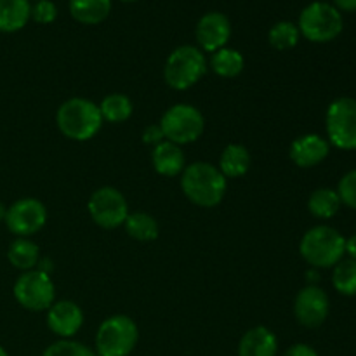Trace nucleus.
I'll list each match as a JSON object with an SVG mask.
<instances>
[{
    "label": "nucleus",
    "mask_w": 356,
    "mask_h": 356,
    "mask_svg": "<svg viewBox=\"0 0 356 356\" xmlns=\"http://www.w3.org/2000/svg\"><path fill=\"white\" fill-rule=\"evenodd\" d=\"M344 256L356 261V233L351 235L350 238H346V242H344Z\"/></svg>",
    "instance_id": "nucleus-33"
},
{
    "label": "nucleus",
    "mask_w": 356,
    "mask_h": 356,
    "mask_svg": "<svg viewBox=\"0 0 356 356\" xmlns=\"http://www.w3.org/2000/svg\"><path fill=\"white\" fill-rule=\"evenodd\" d=\"M159 125L167 141L183 146L202 138L205 132V117L193 104L177 103L162 115Z\"/></svg>",
    "instance_id": "nucleus-7"
},
{
    "label": "nucleus",
    "mask_w": 356,
    "mask_h": 356,
    "mask_svg": "<svg viewBox=\"0 0 356 356\" xmlns=\"http://www.w3.org/2000/svg\"><path fill=\"white\" fill-rule=\"evenodd\" d=\"M111 0H70V14L82 24H99L110 16Z\"/></svg>",
    "instance_id": "nucleus-20"
},
{
    "label": "nucleus",
    "mask_w": 356,
    "mask_h": 356,
    "mask_svg": "<svg viewBox=\"0 0 356 356\" xmlns=\"http://www.w3.org/2000/svg\"><path fill=\"white\" fill-rule=\"evenodd\" d=\"M332 285L341 296L346 298L356 296V261L346 257L334 266Z\"/></svg>",
    "instance_id": "nucleus-26"
},
{
    "label": "nucleus",
    "mask_w": 356,
    "mask_h": 356,
    "mask_svg": "<svg viewBox=\"0 0 356 356\" xmlns=\"http://www.w3.org/2000/svg\"><path fill=\"white\" fill-rule=\"evenodd\" d=\"M3 222L16 238H30L47 222V209L38 198H19L7 207Z\"/></svg>",
    "instance_id": "nucleus-11"
},
{
    "label": "nucleus",
    "mask_w": 356,
    "mask_h": 356,
    "mask_svg": "<svg viewBox=\"0 0 356 356\" xmlns=\"http://www.w3.org/2000/svg\"><path fill=\"white\" fill-rule=\"evenodd\" d=\"M243 68H245V59L236 49L222 47L212 52L211 70L221 79H235L243 72Z\"/></svg>",
    "instance_id": "nucleus-22"
},
{
    "label": "nucleus",
    "mask_w": 356,
    "mask_h": 356,
    "mask_svg": "<svg viewBox=\"0 0 356 356\" xmlns=\"http://www.w3.org/2000/svg\"><path fill=\"white\" fill-rule=\"evenodd\" d=\"M152 163L156 174L165 177H176L186 167V156H184L181 146L170 141H162L156 145L152 152Z\"/></svg>",
    "instance_id": "nucleus-17"
},
{
    "label": "nucleus",
    "mask_w": 356,
    "mask_h": 356,
    "mask_svg": "<svg viewBox=\"0 0 356 356\" xmlns=\"http://www.w3.org/2000/svg\"><path fill=\"white\" fill-rule=\"evenodd\" d=\"M139 341V329L127 315L108 316L97 327L96 346L97 356H129L136 350Z\"/></svg>",
    "instance_id": "nucleus-5"
},
{
    "label": "nucleus",
    "mask_w": 356,
    "mask_h": 356,
    "mask_svg": "<svg viewBox=\"0 0 356 356\" xmlns=\"http://www.w3.org/2000/svg\"><path fill=\"white\" fill-rule=\"evenodd\" d=\"M284 356H318V353H316L315 348H312L309 344L298 343L294 344V346L289 348Z\"/></svg>",
    "instance_id": "nucleus-32"
},
{
    "label": "nucleus",
    "mask_w": 356,
    "mask_h": 356,
    "mask_svg": "<svg viewBox=\"0 0 356 356\" xmlns=\"http://www.w3.org/2000/svg\"><path fill=\"white\" fill-rule=\"evenodd\" d=\"M31 19L30 0H0V31L16 33Z\"/></svg>",
    "instance_id": "nucleus-18"
},
{
    "label": "nucleus",
    "mask_w": 356,
    "mask_h": 356,
    "mask_svg": "<svg viewBox=\"0 0 356 356\" xmlns=\"http://www.w3.org/2000/svg\"><path fill=\"white\" fill-rule=\"evenodd\" d=\"M58 17V7L51 0H37L31 7V19L38 24H49Z\"/></svg>",
    "instance_id": "nucleus-30"
},
{
    "label": "nucleus",
    "mask_w": 356,
    "mask_h": 356,
    "mask_svg": "<svg viewBox=\"0 0 356 356\" xmlns=\"http://www.w3.org/2000/svg\"><path fill=\"white\" fill-rule=\"evenodd\" d=\"M7 259L10 266L21 271H30L38 266L40 257V249L37 243L30 238H14L7 249Z\"/></svg>",
    "instance_id": "nucleus-21"
},
{
    "label": "nucleus",
    "mask_w": 356,
    "mask_h": 356,
    "mask_svg": "<svg viewBox=\"0 0 356 356\" xmlns=\"http://www.w3.org/2000/svg\"><path fill=\"white\" fill-rule=\"evenodd\" d=\"M143 143L148 146H153L155 148L156 145H160L162 141H165V138H163V132L162 129H160V125H148V127L143 131Z\"/></svg>",
    "instance_id": "nucleus-31"
},
{
    "label": "nucleus",
    "mask_w": 356,
    "mask_h": 356,
    "mask_svg": "<svg viewBox=\"0 0 356 356\" xmlns=\"http://www.w3.org/2000/svg\"><path fill=\"white\" fill-rule=\"evenodd\" d=\"M103 122L99 104L86 97H70L56 111L59 132L72 141H90L101 131Z\"/></svg>",
    "instance_id": "nucleus-2"
},
{
    "label": "nucleus",
    "mask_w": 356,
    "mask_h": 356,
    "mask_svg": "<svg viewBox=\"0 0 356 356\" xmlns=\"http://www.w3.org/2000/svg\"><path fill=\"white\" fill-rule=\"evenodd\" d=\"M277 336L264 325L247 330L238 343V356H277Z\"/></svg>",
    "instance_id": "nucleus-16"
},
{
    "label": "nucleus",
    "mask_w": 356,
    "mask_h": 356,
    "mask_svg": "<svg viewBox=\"0 0 356 356\" xmlns=\"http://www.w3.org/2000/svg\"><path fill=\"white\" fill-rule=\"evenodd\" d=\"M202 52H216L226 47L232 37V23L222 13H207L200 17L195 30Z\"/></svg>",
    "instance_id": "nucleus-13"
},
{
    "label": "nucleus",
    "mask_w": 356,
    "mask_h": 356,
    "mask_svg": "<svg viewBox=\"0 0 356 356\" xmlns=\"http://www.w3.org/2000/svg\"><path fill=\"white\" fill-rule=\"evenodd\" d=\"M124 228L127 235L138 242H153L160 233L159 221L148 212H129Z\"/></svg>",
    "instance_id": "nucleus-23"
},
{
    "label": "nucleus",
    "mask_w": 356,
    "mask_h": 356,
    "mask_svg": "<svg viewBox=\"0 0 356 356\" xmlns=\"http://www.w3.org/2000/svg\"><path fill=\"white\" fill-rule=\"evenodd\" d=\"M250 163H252V159H250L249 149L243 145H228L225 149H222L221 156H219V167L222 176L226 179H238V177L245 176L250 169Z\"/></svg>",
    "instance_id": "nucleus-19"
},
{
    "label": "nucleus",
    "mask_w": 356,
    "mask_h": 356,
    "mask_svg": "<svg viewBox=\"0 0 356 356\" xmlns=\"http://www.w3.org/2000/svg\"><path fill=\"white\" fill-rule=\"evenodd\" d=\"M330 312V301L327 292L318 285H306L294 299V316L299 325L306 329H316L323 325Z\"/></svg>",
    "instance_id": "nucleus-12"
},
{
    "label": "nucleus",
    "mask_w": 356,
    "mask_h": 356,
    "mask_svg": "<svg viewBox=\"0 0 356 356\" xmlns=\"http://www.w3.org/2000/svg\"><path fill=\"white\" fill-rule=\"evenodd\" d=\"M298 28L306 40L327 44L336 40L343 31V14L329 2H312L302 9Z\"/></svg>",
    "instance_id": "nucleus-6"
},
{
    "label": "nucleus",
    "mask_w": 356,
    "mask_h": 356,
    "mask_svg": "<svg viewBox=\"0 0 356 356\" xmlns=\"http://www.w3.org/2000/svg\"><path fill=\"white\" fill-rule=\"evenodd\" d=\"M6 214H7V205L3 202H0V222L6 221Z\"/></svg>",
    "instance_id": "nucleus-36"
},
{
    "label": "nucleus",
    "mask_w": 356,
    "mask_h": 356,
    "mask_svg": "<svg viewBox=\"0 0 356 356\" xmlns=\"http://www.w3.org/2000/svg\"><path fill=\"white\" fill-rule=\"evenodd\" d=\"M336 191L341 198V204L356 211V169L350 170L341 177Z\"/></svg>",
    "instance_id": "nucleus-29"
},
{
    "label": "nucleus",
    "mask_w": 356,
    "mask_h": 356,
    "mask_svg": "<svg viewBox=\"0 0 356 356\" xmlns=\"http://www.w3.org/2000/svg\"><path fill=\"white\" fill-rule=\"evenodd\" d=\"M299 38H301V31H299L298 24L291 23V21H278L268 33V42L277 51L294 49L299 44Z\"/></svg>",
    "instance_id": "nucleus-27"
},
{
    "label": "nucleus",
    "mask_w": 356,
    "mask_h": 356,
    "mask_svg": "<svg viewBox=\"0 0 356 356\" xmlns=\"http://www.w3.org/2000/svg\"><path fill=\"white\" fill-rule=\"evenodd\" d=\"M0 356H9V353H7L6 348H3V346H0Z\"/></svg>",
    "instance_id": "nucleus-37"
},
{
    "label": "nucleus",
    "mask_w": 356,
    "mask_h": 356,
    "mask_svg": "<svg viewBox=\"0 0 356 356\" xmlns=\"http://www.w3.org/2000/svg\"><path fill=\"white\" fill-rule=\"evenodd\" d=\"M99 111L104 122L122 124V122H127L132 117L134 104H132L131 97L125 96V94L113 92L103 97V101L99 103Z\"/></svg>",
    "instance_id": "nucleus-25"
},
{
    "label": "nucleus",
    "mask_w": 356,
    "mask_h": 356,
    "mask_svg": "<svg viewBox=\"0 0 356 356\" xmlns=\"http://www.w3.org/2000/svg\"><path fill=\"white\" fill-rule=\"evenodd\" d=\"M13 294L17 305L28 312H47L56 299V287L51 275L35 268L17 277Z\"/></svg>",
    "instance_id": "nucleus-9"
},
{
    "label": "nucleus",
    "mask_w": 356,
    "mask_h": 356,
    "mask_svg": "<svg viewBox=\"0 0 356 356\" xmlns=\"http://www.w3.org/2000/svg\"><path fill=\"white\" fill-rule=\"evenodd\" d=\"M90 219L104 229H115L124 226L129 216L127 198L113 186L97 188L87 202Z\"/></svg>",
    "instance_id": "nucleus-10"
},
{
    "label": "nucleus",
    "mask_w": 356,
    "mask_h": 356,
    "mask_svg": "<svg viewBox=\"0 0 356 356\" xmlns=\"http://www.w3.org/2000/svg\"><path fill=\"white\" fill-rule=\"evenodd\" d=\"M344 242L346 238L336 228L318 225L302 235L299 252L302 259L315 270L334 268L341 259H344Z\"/></svg>",
    "instance_id": "nucleus-3"
},
{
    "label": "nucleus",
    "mask_w": 356,
    "mask_h": 356,
    "mask_svg": "<svg viewBox=\"0 0 356 356\" xmlns=\"http://www.w3.org/2000/svg\"><path fill=\"white\" fill-rule=\"evenodd\" d=\"M42 356H97L96 351L73 339H59L49 344Z\"/></svg>",
    "instance_id": "nucleus-28"
},
{
    "label": "nucleus",
    "mask_w": 356,
    "mask_h": 356,
    "mask_svg": "<svg viewBox=\"0 0 356 356\" xmlns=\"http://www.w3.org/2000/svg\"><path fill=\"white\" fill-rule=\"evenodd\" d=\"M341 198L332 188H318L308 198V211L316 219H330L339 212Z\"/></svg>",
    "instance_id": "nucleus-24"
},
{
    "label": "nucleus",
    "mask_w": 356,
    "mask_h": 356,
    "mask_svg": "<svg viewBox=\"0 0 356 356\" xmlns=\"http://www.w3.org/2000/svg\"><path fill=\"white\" fill-rule=\"evenodd\" d=\"M207 73V59L198 47L181 45L174 49L163 66V80L174 90H188Z\"/></svg>",
    "instance_id": "nucleus-4"
},
{
    "label": "nucleus",
    "mask_w": 356,
    "mask_h": 356,
    "mask_svg": "<svg viewBox=\"0 0 356 356\" xmlns=\"http://www.w3.org/2000/svg\"><path fill=\"white\" fill-rule=\"evenodd\" d=\"M327 141L344 152L356 149V99L341 96L329 104L325 113Z\"/></svg>",
    "instance_id": "nucleus-8"
},
{
    "label": "nucleus",
    "mask_w": 356,
    "mask_h": 356,
    "mask_svg": "<svg viewBox=\"0 0 356 356\" xmlns=\"http://www.w3.org/2000/svg\"><path fill=\"white\" fill-rule=\"evenodd\" d=\"M120 2H136V0H120Z\"/></svg>",
    "instance_id": "nucleus-38"
},
{
    "label": "nucleus",
    "mask_w": 356,
    "mask_h": 356,
    "mask_svg": "<svg viewBox=\"0 0 356 356\" xmlns=\"http://www.w3.org/2000/svg\"><path fill=\"white\" fill-rule=\"evenodd\" d=\"M181 190L197 207L214 209L225 198L228 179L209 162H193L181 172Z\"/></svg>",
    "instance_id": "nucleus-1"
},
{
    "label": "nucleus",
    "mask_w": 356,
    "mask_h": 356,
    "mask_svg": "<svg viewBox=\"0 0 356 356\" xmlns=\"http://www.w3.org/2000/svg\"><path fill=\"white\" fill-rule=\"evenodd\" d=\"M330 143L320 134H302L291 143L289 156L292 163L301 169L320 165L329 156Z\"/></svg>",
    "instance_id": "nucleus-15"
},
{
    "label": "nucleus",
    "mask_w": 356,
    "mask_h": 356,
    "mask_svg": "<svg viewBox=\"0 0 356 356\" xmlns=\"http://www.w3.org/2000/svg\"><path fill=\"white\" fill-rule=\"evenodd\" d=\"M308 280H309V285H316L315 282L320 280V275L315 268H313V271H308Z\"/></svg>",
    "instance_id": "nucleus-35"
},
{
    "label": "nucleus",
    "mask_w": 356,
    "mask_h": 356,
    "mask_svg": "<svg viewBox=\"0 0 356 356\" xmlns=\"http://www.w3.org/2000/svg\"><path fill=\"white\" fill-rule=\"evenodd\" d=\"M337 10H344V13H355L356 10V0H334L332 3Z\"/></svg>",
    "instance_id": "nucleus-34"
},
{
    "label": "nucleus",
    "mask_w": 356,
    "mask_h": 356,
    "mask_svg": "<svg viewBox=\"0 0 356 356\" xmlns=\"http://www.w3.org/2000/svg\"><path fill=\"white\" fill-rule=\"evenodd\" d=\"M47 327L59 339H72L83 325V312L73 301L52 302L47 309Z\"/></svg>",
    "instance_id": "nucleus-14"
}]
</instances>
